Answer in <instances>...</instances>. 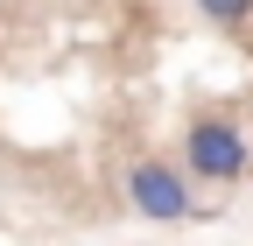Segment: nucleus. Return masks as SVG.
<instances>
[{"label":"nucleus","instance_id":"3","mask_svg":"<svg viewBox=\"0 0 253 246\" xmlns=\"http://www.w3.org/2000/svg\"><path fill=\"white\" fill-rule=\"evenodd\" d=\"M197 7H204L211 28H246L253 21V0H197Z\"/></svg>","mask_w":253,"mask_h":246},{"label":"nucleus","instance_id":"1","mask_svg":"<svg viewBox=\"0 0 253 246\" xmlns=\"http://www.w3.org/2000/svg\"><path fill=\"white\" fill-rule=\"evenodd\" d=\"M246 134L232 127V120H190V134H183V169L190 176H204V183H239L246 176Z\"/></svg>","mask_w":253,"mask_h":246},{"label":"nucleus","instance_id":"2","mask_svg":"<svg viewBox=\"0 0 253 246\" xmlns=\"http://www.w3.org/2000/svg\"><path fill=\"white\" fill-rule=\"evenodd\" d=\"M126 204L141 211V218H155V225H176V218H190L197 211V197H190V169H169V162H134L126 169Z\"/></svg>","mask_w":253,"mask_h":246}]
</instances>
